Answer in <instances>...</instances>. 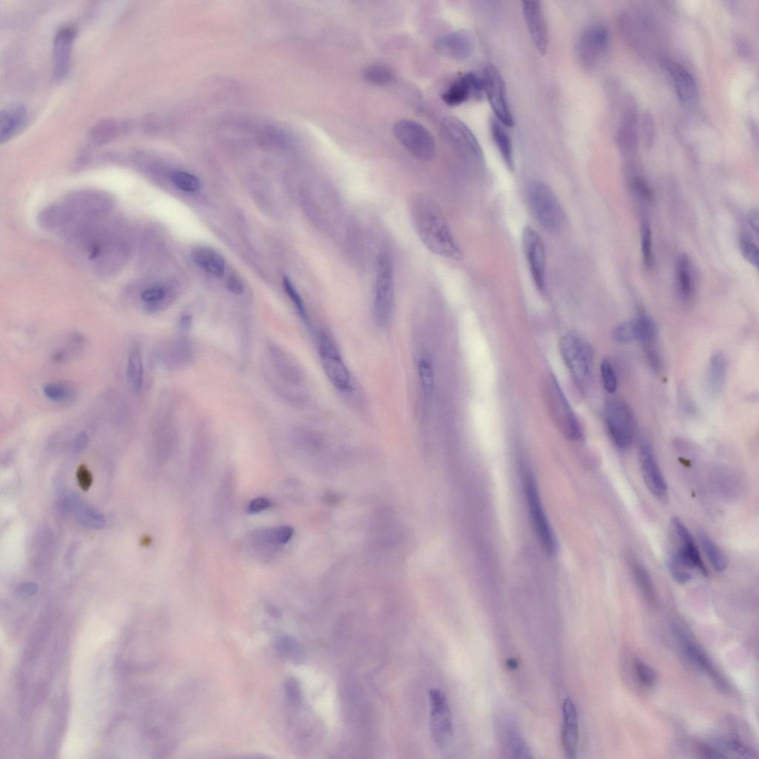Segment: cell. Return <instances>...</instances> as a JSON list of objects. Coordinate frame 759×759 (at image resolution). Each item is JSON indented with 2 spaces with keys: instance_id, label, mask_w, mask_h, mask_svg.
I'll return each mask as SVG.
<instances>
[{
  "instance_id": "cell-1",
  "label": "cell",
  "mask_w": 759,
  "mask_h": 759,
  "mask_svg": "<svg viewBox=\"0 0 759 759\" xmlns=\"http://www.w3.org/2000/svg\"><path fill=\"white\" fill-rule=\"evenodd\" d=\"M409 210L416 232L426 249L442 258H462V250L446 218L432 200L423 195H415L410 201Z\"/></svg>"
},
{
  "instance_id": "cell-2",
  "label": "cell",
  "mask_w": 759,
  "mask_h": 759,
  "mask_svg": "<svg viewBox=\"0 0 759 759\" xmlns=\"http://www.w3.org/2000/svg\"><path fill=\"white\" fill-rule=\"evenodd\" d=\"M542 387L547 410L559 430L568 439L581 440L582 426L554 375L548 373Z\"/></svg>"
},
{
  "instance_id": "cell-3",
  "label": "cell",
  "mask_w": 759,
  "mask_h": 759,
  "mask_svg": "<svg viewBox=\"0 0 759 759\" xmlns=\"http://www.w3.org/2000/svg\"><path fill=\"white\" fill-rule=\"evenodd\" d=\"M527 193L529 207L537 222L548 232L560 231L565 215L553 190L545 183L535 181L528 185Z\"/></svg>"
},
{
  "instance_id": "cell-4",
  "label": "cell",
  "mask_w": 759,
  "mask_h": 759,
  "mask_svg": "<svg viewBox=\"0 0 759 759\" xmlns=\"http://www.w3.org/2000/svg\"><path fill=\"white\" fill-rule=\"evenodd\" d=\"M559 352L569 372L581 387L591 380L594 351L590 343L576 332L564 335L559 343Z\"/></svg>"
},
{
  "instance_id": "cell-5",
  "label": "cell",
  "mask_w": 759,
  "mask_h": 759,
  "mask_svg": "<svg viewBox=\"0 0 759 759\" xmlns=\"http://www.w3.org/2000/svg\"><path fill=\"white\" fill-rule=\"evenodd\" d=\"M373 311L377 323L384 326L390 321L394 304V275L392 260L386 251L376 261Z\"/></svg>"
},
{
  "instance_id": "cell-6",
  "label": "cell",
  "mask_w": 759,
  "mask_h": 759,
  "mask_svg": "<svg viewBox=\"0 0 759 759\" xmlns=\"http://www.w3.org/2000/svg\"><path fill=\"white\" fill-rule=\"evenodd\" d=\"M524 489L528 510L533 527L547 554L553 556L558 549L557 537L549 525L542 503L539 489L532 474L527 473L524 477Z\"/></svg>"
},
{
  "instance_id": "cell-7",
  "label": "cell",
  "mask_w": 759,
  "mask_h": 759,
  "mask_svg": "<svg viewBox=\"0 0 759 759\" xmlns=\"http://www.w3.org/2000/svg\"><path fill=\"white\" fill-rule=\"evenodd\" d=\"M605 417L613 444L621 450L627 449L636 432L634 413L629 405L622 399H610L605 404Z\"/></svg>"
},
{
  "instance_id": "cell-8",
  "label": "cell",
  "mask_w": 759,
  "mask_h": 759,
  "mask_svg": "<svg viewBox=\"0 0 759 759\" xmlns=\"http://www.w3.org/2000/svg\"><path fill=\"white\" fill-rule=\"evenodd\" d=\"M393 133L402 147L416 159L423 162L433 160L435 153V140L421 124L402 120L394 124Z\"/></svg>"
},
{
  "instance_id": "cell-9",
  "label": "cell",
  "mask_w": 759,
  "mask_h": 759,
  "mask_svg": "<svg viewBox=\"0 0 759 759\" xmlns=\"http://www.w3.org/2000/svg\"><path fill=\"white\" fill-rule=\"evenodd\" d=\"M441 129L466 161L474 165L483 164L484 156L479 142L463 121L454 117L445 118L441 122Z\"/></svg>"
},
{
  "instance_id": "cell-10",
  "label": "cell",
  "mask_w": 759,
  "mask_h": 759,
  "mask_svg": "<svg viewBox=\"0 0 759 759\" xmlns=\"http://www.w3.org/2000/svg\"><path fill=\"white\" fill-rule=\"evenodd\" d=\"M484 94L491 106L497 120L507 127H513L514 118L508 99L506 85L498 69L487 65L481 76Z\"/></svg>"
},
{
  "instance_id": "cell-11",
  "label": "cell",
  "mask_w": 759,
  "mask_h": 759,
  "mask_svg": "<svg viewBox=\"0 0 759 759\" xmlns=\"http://www.w3.org/2000/svg\"><path fill=\"white\" fill-rule=\"evenodd\" d=\"M319 351L323 370L330 383L341 392L352 390V378L337 346L326 334L319 338Z\"/></svg>"
},
{
  "instance_id": "cell-12",
  "label": "cell",
  "mask_w": 759,
  "mask_h": 759,
  "mask_svg": "<svg viewBox=\"0 0 759 759\" xmlns=\"http://www.w3.org/2000/svg\"><path fill=\"white\" fill-rule=\"evenodd\" d=\"M430 729L433 738L440 748L450 745L453 736V724L451 710L446 695L440 690L433 689L430 692Z\"/></svg>"
},
{
  "instance_id": "cell-13",
  "label": "cell",
  "mask_w": 759,
  "mask_h": 759,
  "mask_svg": "<svg viewBox=\"0 0 759 759\" xmlns=\"http://www.w3.org/2000/svg\"><path fill=\"white\" fill-rule=\"evenodd\" d=\"M522 245L529 268L540 291L544 292L546 285V250L542 236L534 229L527 227L522 234Z\"/></svg>"
},
{
  "instance_id": "cell-14",
  "label": "cell",
  "mask_w": 759,
  "mask_h": 759,
  "mask_svg": "<svg viewBox=\"0 0 759 759\" xmlns=\"http://www.w3.org/2000/svg\"><path fill=\"white\" fill-rule=\"evenodd\" d=\"M638 455L641 476L648 490L657 500L667 501L668 484L652 447L648 443H644L639 447Z\"/></svg>"
},
{
  "instance_id": "cell-15",
  "label": "cell",
  "mask_w": 759,
  "mask_h": 759,
  "mask_svg": "<svg viewBox=\"0 0 759 759\" xmlns=\"http://www.w3.org/2000/svg\"><path fill=\"white\" fill-rule=\"evenodd\" d=\"M435 49L440 55L449 59L464 60L474 53L476 40L467 30L452 31L438 38Z\"/></svg>"
},
{
  "instance_id": "cell-16",
  "label": "cell",
  "mask_w": 759,
  "mask_h": 759,
  "mask_svg": "<svg viewBox=\"0 0 759 759\" xmlns=\"http://www.w3.org/2000/svg\"><path fill=\"white\" fill-rule=\"evenodd\" d=\"M484 94L481 77L467 73L457 78L442 94V100L449 106L460 105L470 99L479 100Z\"/></svg>"
},
{
  "instance_id": "cell-17",
  "label": "cell",
  "mask_w": 759,
  "mask_h": 759,
  "mask_svg": "<svg viewBox=\"0 0 759 759\" xmlns=\"http://www.w3.org/2000/svg\"><path fill=\"white\" fill-rule=\"evenodd\" d=\"M609 39V30L603 25H594L583 31L578 43V55L584 66L595 65L606 50Z\"/></svg>"
},
{
  "instance_id": "cell-18",
  "label": "cell",
  "mask_w": 759,
  "mask_h": 759,
  "mask_svg": "<svg viewBox=\"0 0 759 759\" xmlns=\"http://www.w3.org/2000/svg\"><path fill=\"white\" fill-rule=\"evenodd\" d=\"M522 10L536 50L541 55H545L548 49V28L541 3L524 1Z\"/></svg>"
},
{
  "instance_id": "cell-19",
  "label": "cell",
  "mask_w": 759,
  "mask_h": 759,
  "mask_svg": "<svg viewBox=\"0 0 759 759\" xmlns=\"http://www.w3.org/2000/svg\"><path fill=\"white\" fill-rule=\"evenodd\" d=\"M671 526L680 543L678 550L680 555L690 564L693 571L707 576V569L702 559L699 548L693 537L683 521L678 517L671 520Z\"/></svg>"
},
{
  "instance_id": "cell-20",
  "label": "cell",
  "mask_w": 759,
  "mask_h": 759,
  "mask_svg": "<svg viewBox=\"0 0 759 759\" xmlns=\"http://www.w3.org/2000/svg\"><path fill=\"white\" fill-rule=\"evenodd\" d=\"M76 31L72 26L59 29L53 43V59L56 76L65 78L69 72L72 52Z\"/></svg>"
},
{
  "instance_id": "cell-21",
  "label": "cell",
  "mask_w": 759,
  "mask_h": 759,
  "mask_svg": "<svg viewBox=\"0 0 759 759\" xmlns=\"http://www.w3.org/2000/svg\"><path fill=\"white\" fill-rule=\"evenodd\" d=\"M28 122V113L25 106L21 103L12 104L2 110L0 115V142H8L19 135Z\"/></svg>"
},
{
  "instance_id": "cell-22",
  "label": "cell",
  "mask_w": 759,
  "mask_h": 759,
  "mask_svg": "<svg viewBox=\"0 0 759 759\" xmlns=\"http://www.w3.org/2000/svg\"><path fill=\"white\" fill-rule=\"evenodd\" d=\"M564 725L562 744L569 758H576L578 744V721L577 710L571 699H566L563 704Z\"/></svg>"
},
{
  "instance_id": "cell-23",
  "label": "cell",
  "mask_w": 759,
  "mask_h": 759,
  "mask_svg": "<svg viewBox=\"0 0 759 759\" xmlns=\"http://www.w3.org/2000/svg\"><path fill=\"white\" fill-rule=\"evenodd\" d=\"M729 375V362L724 353L717 352L711 357L707 375V390L711 397L717 398L722 392Z\"/></svg>"
},
{
  "instance_id": "cell-24",
  "label": "cell",
  "mask_w": 759,
  "mask_h": 759,
  "mask_svg": "<svg viewBox=\"0 0 759 759\" xmlns=\"http://www.w3.org/2000/svg\"><path fill=\"white\" fill-rule=\"evenodd\" d=\"M65 508L73 513L80 524L85 527L101 530L105 527V520L103 515L94 510L76 496H69L64 501Z\"/></svg>"
},
{
  "instance_id": "cell-25",
  "label": "cell",
  "mask_w": 759,
  "mask_h": 759,
  "mask_svg": "<svg viewBox=\"0 0 759 759\" xmlns=\"http://www.w3.org/2000/svg\"><path fill=\"white\" fill-rule=\"evenodd\" d=\"M678 96L683 101L692 100L697 93V84L690 72L681 65L673 62L666 63Z\"/></svg>"
},
{
  "instance_id": "cell-26",
  "label": "cell",
  "mask_w": 759,
  "mask_h": 759,
  "mask_svg": "<svg viewBox=\"0 0 759 759\" xmlns=\"http://www.w3.org/2000/svg\"><path fill=\"white\" fill-rule=\"evenodd\" d=\"M685 653L689 657L690 660L697 666L700 669L704 671L707 675L717 684V687L720 689L725 690L727 689V685L718 672L713 662L711 661L709 658L701 650L700 647L695 644L686 640L685 642Z\"/></svg>"
},
{
  "instance_id": "cell-27",
  "label": "cell",
  "mask_w": 759,
  "mask_h": 759,
  "mask_svg": "<svg viewBox=\"0 0 759 759\" xmlns=\"http://www.w3.org/2000/svg\"><path fill=\"white\" fill-rule=\"evenodd\" d=\"M192 257L203 270L218 277L224 275L225 261L215 250L208 247H198L193 251Z\"/></svg>"
},
{
  "instance_id": "cell-28",
  "label": "cell",
  "mask_w": 759,
  "mask_h": 759,
  "mask_svg": "<svg viewBox=\"0 0 759 759\" xmlns=\"http://www.w3.org/2000/svg\"><path fill=\"white\" fill-rule=\"evenodd\" d=\"M503 126L497 120H492L490 123V131L503 162L513 171L515 169V161L512 139Z\"/></svg>"
},
{
  "instance_id": "cell-29",
  "label": "cell",
  "mask_w": 759,
  "mask_h": 759,
  "mask_svg": "<svg viewBox=\"0 0 759 759\" xmlns=\"http://www.w3.org/2000/svg\"><path fill=\"white\" fill-rule=\"evenodd\" d=\"M637 113L634 104L627 102L623 114L620 129L618 132V142L622 148H634L637 142Z\"/></svg>"
},
{
  "instance_id": "cell-30",
  "label": "cell",
  "mask_w": 759,
  "mask_h": 759,
  "mask_svg": "<svg viewBox=\"0 0 759 759\" xmlns=\"http://www.w3.org/2000/svg\"><path fill=\"white\" fill-rule=\"evenodd\" d=\"M126 376L130 385L135 392H139L144 384V368L142 363L141 348L139 343L134 344L129 353Z\"/></svg>"
},
{
  "instance_id": "cell-31",
  "label": "cell",
  "mask_w": 759,
  "mask_h": 759,
  "mask_svg": "<svg viewBox=\"0 0 759 759\" xmlns=\"http://www.w3.org/2000/svg\"><path fill=\"white\" fill-rule=\"evenodd\" d=\"M503 747L513 758H530V751L523 738L513 725H506L501 733Z\"/></svg>"
},
{
  "instance_id": "cell-32",
  "label": "cell",
  "mask_w": 759,
  "mask_h": 759,
  "mask_svg": "<svg viewBox=\"0 0 759 759\" xmlns=\"http://www.w3.org/2000/svg\"><path fill=\"white\" fill-rule=\"evenodd\" d=\"M630 566L632 574L634 576L641 594L648 603L655 606L657 604V597L651 576L648 573L644 566L637 560H632Z\"/></svg>"
},
{
  "instance_id": "cell-33",
  "label": "cell",
  "mask_w": 759,
  "mask_h": 759,
  "mask_svg": "<svg viewBox=\"0 0 759 759\" xmlns=\"http://www.w3.org/2000/svg\"><path fill=\"white\" fill-rule=\"evenodd\" d=\"M631 323L635 341H639L645 346H649L654 343L658 336V328L656 322L650 316L641 315L639 317L632 320Z\"/></svg>"
},
{
  "instance_id": "cell-34",
  "label": "cell",
  "mask_w": 759,
  "mask_h": 759,
  "mask_svg": "<svg viewBox=\"0 0 759 759\" xmlns=\"http://www.w3.org/2000/svg\"><path fill=\"white\" fill-rule=\"evenodd\" d=\"M274 366L278 375L289 383L296 384L298 381L296 367L293 360L280 348L272 346L270 349Z\"/></svg>"
},
{
  "instance_id": "cell-35",
  "label": "cell",
  "mask_w": 759,
  "mask_h": 759,
  "mask_svg": "<svg viewBox=\"0 0 759 759\" xmlns=\"http://www.w3.org/2000/svg\"><path fill=\"white\" fill-rule=\"evenodd\" d=\"M699 540L712 566L718 573H723L729 566V560L720 547L703 532L699 533Z\"/></svg>"
},
{
  "instance_id": "cell-36",
  "label": "cell",
  "mask_w": 759,
  "mask_h": 759,
  "mask_svg": "<svg viewBox=\"0 0 759 759\" xmlns=\"http://www.w3.org/2000/svg\"><path fill=\"white\" fill-rule=\"evenodd\" d=\"M677 287L682 299H689L693 292V282L691 272V263L687 255L679 257L677 263Z\"/></svg>"
},
{
  "instance_id": "cell-37",
  "label": "cell",
  "mask_w": 759,
  "mask_h": 759,
  "mask_svg": "<svg viewBox=\"0 0 759 759\" xmlns=\"http://www.w3.org/2000/svg\"><path fill=\"white\" fill-rule=\"evenodd\" d=\"M668 567L673 578L679 583H686L692 578L693 569L677 551L669 556Z\"/></svg>"
},
{
  "instance_id": "cell-38",
  "label": "cell",
  "mask_w": 759,
  "mask_h": 759,
  "mask_svg": "<svg viewBox=\"0 0 759 759\" xmlns=\"http://www.w3.org/2000/svg\"><path fill=\"white\" fill-rule=\"evenodd\" d=\"M418 375L423 392L426 397H431L435 387V374L432 361L426 357L421 358L418 363Z\"/></svg>"
},
{
  "instance_id": "cell-39",
  "label": "cell",
  "mask_w": 759,
  "mask_h": 759,
  "mask_svg": "<svg viewBox=\"0 0 759 759\" xmlns=\"http://www.w3.org/2000/svg\"><path fill=\"white\" fill-rule=\"evenodd\" d=\"M42 392L45 398L57 403L71 401L75 395L74 388L63 383L47 384L43 387Z\"/></svg>"
},
{
  "instance_id": "cell-40",
  "label": "cell",
  "mask_w": 759,
  "mask_h": 759,
  "mask_svg": "<svg viewBox=\"0 0 759 759\" xmlns=\"http://www.w3.org/2000/svg\"><path fill=\"white\" fill-rule=\"evenodd\" d=\"M365 80L374 85L387 86L394 80V72L388 67L381 65L371 66L363 73Z\"/></svg>"
},
{
  "instance_id": "cell-41",
  "label": "cell",
  "mask_w": 759,
  "mask_h": 759,
  "mask_svg": "<svg viewBox=\"0 0 759 759\" xmlns=\"http://www.w3.org/2000/svg\"><path fill=\"white\" fill-rule=\"evenodd\" d=\"M277 649L284 658L293 661H299L302 659L303 651L302 647L291 637L283 636L280 637L277 641Z\"/></svg>"
},
{
  "instance_id": "cell-42",
  "label": "cell",
  "mask_w": 759,
  "mask_h": 759,
  "mask_svg": "<svg viewBox=\"0 0 759 759\" xmlns=\"http://www.w3.org/2000/svg\"><path fill=\"white\" fill-rule=\"evenodd\" d=\"M171 181L178 188L187 193H195L201 188L200 180L185 171H175L171 175Z\"/></svg>"
},
{
  "instance_id": "cell-43",
  "label": "cell",
  "mask_w": 759,
  "mask_h": 759,
  "mask_svg": "<svg viewBox=\"0 0 759 759\" xmlns=\"http://www.w3.org/2000/svg\"><path fill=\"white\" fill-rule=\"evenodd\" d=\"M600 370L605 389L609 394H614L618 388V377L612 363L608 359H604L600 363Z\"/></svg>"
},
{
  "instance_id": "cell-44",
  "label": "cell",
  "mask_w": 759,
  "mask_h": 759,
  "mask_svg": "<svg viewBox=\"0 0 759 759\" xmlns=\"http://www.w3.org/2000/svg\"><path fill=\"white\" fill-rule=\"evenodd\" d=\"M641 251L645 266L651 268L654 263L652 232L650 224L646 219L644 221L642 225Z\"/></svg>"
},
{
  "instance_id": "cell-45",
  "label": "cell",
  "mask_w": 759,
  "mask_h": 759,
  "mask_svg": "<svg viewBox=\"0 0 759 759\" xmlns=\"http://www.w3.org/2000/svg\"><path fill=\"white\" fill-rule=\"evenodd\" d=\"M740 248L743 256L752 265L758 266V248L748 233L742 234L740 239Z\"/></svg>"
},
{
  "instance_id": "cell-46",
  "label": "cell",
  "mask_w": 759,
  "mask_h": 759,
  "mask_svg": "<svg viewBox=\"0 0 759 759\" xmlns=\"http://www.w3.org/2000/svg\"><path fill=\"white\" fill-rule=\"evenodd\" d=\"M636 672L639 681L647 687H652L656 682L655 671L641 661H637L635 664Z\"/></svg>"
},
{
  "instance_id": "cell-47",
  "label": "cell",
  "mask_w": 759,
  "mask_h": 759,
  "mask_svg": "<svg viewBox=\"0 0 759 759\" xmlns=\"http://www.w3.org/2000/svg\"><path fill=\"white\" fill-rule=\"evenodd\" d=\"M283 287L285 290H286L287 295L292 300V302L295 305V307L297 308L298 312L300 314V315L302 316L303 318L306 319L307 314L303 299L302 297H300L299 295L297 292L296 289L293 286V284L289 279V278L285 277L283 278Z\"/></svg>"
},
{
  "instance_id": "cell-48",
  "label": "cell",
  "mask_w": 759,
  "mask_h": 759,
  "mask_svg": "<svg viewBox=\"0 0 759 759\" xmlns=\"http://www.w3.org/2000/svg\"><path fill=\"white\" fill-rule=\"evenodd\" d=\"M166 297V291L161 287H154L145 290L140 295L142 302L154 305L162 302Z\"/></svg>"
},
{
  "instance_id": "cell-49",
  "label": "cell",
  "mask_w": 759,
  "mask_h": 759,
  "mask_svg": "<svg viewBox=\"0 0 759 759\" xmlns=\"http://www.w3.org/2000/svg\"><path fill=\"white\" fill-rule=\"evenodd\" d=\"M724 743L727 748L737 754L746 757L753 756V751L736 737L726 738Z\"/></svg>"
},
{
  "instance_id": "cell-50",
  "label": "cell",
  "mask_w": 759,
  "mask_h": 759,
  "mask_svg": "<svg viewBox=\"0 0 759 759\" xmlns=\"http://www.w3.org/2000/svg\"><path fill=\"white\" fill-rule=\"evenodd\" d=\"M285 690H286L287 699L291 703L294 704L299 703L300 699H302L300 698L302 697V694H300L298 684L295 679L290 678L287 680Z\"/></svg>"
},
{
  "instance_id": "cell-51",
  "label": "cell",
  "mask_w": 759,
  "mask_h": 759,
  "mask_svg": "<svg viewBox=\"0 0 759 759\" xmlns=\"http://www.w3.org/2000/svg\"><path fill=\"white\" fill-rule=\"evenodd\" d=\"M76 479L79 485L86 491L89 489L93 482L91 473L86 465L79 467L76 471Z\"/></svg>"
},
{
  "instance_id": "cell-52",
  "label": "cell",
  "mask_w": 759,
  "mask_h": 759,
  "mask_svg": "<svg viewBox=\"0 0 759 759\" xmlns=\"http://www.w3.org/2000/svg\"><path fill=\"white\" fill-rule=\"evenodd\" d=\"M271 502L263 498H258L252 500L248 506V513L250 514L260 513L271 507Z\"/></svg>"
},
{
  "instance_id": "cell-53",
  "label": "cell",
  "mask_w": 759,
  "mask_h": 759,
  "mask_svg": "<svg viewBox=\"0 0 759 759\" xmlns=\"http://www.w3.org/2000/svg\"><path fill=\"white\" fill-rule=\"evenodd\" d=\"M700 753L705 758H724L726 756L719 749L714 747H711L703 743H700L697 746Z\"/></svg>"
},
{
  "instance_id": "cell-54",
  "label": "cell",
  "mask_w": 759,
  "mask_h": 759,
  "mask_svg": "<svg viewBox=\"0 0 759 759\" xmlns=\"http://www.w3.org/2000/svg\"><path fill=\"white\" fill-rule=\"evenodd\" d=\"M89 443V436L86 432L79 433L73 441V450L79 453L85 450Z\"/></svg>"
},
{
  "instance_id": "cell-55",
  "label": "cell",
  "mask_w": 759,
  "mask_h": 759,
  "mask_svg": "<svg viewBox=\"0 0 759 759\" xmlns=\"http://www.w3.org/2000/svg\"><path fill=\"white\" fill-rule=\"evenodd\" d=\"M634 187L637 191L641 195L642 197L647 200H651L653 198V193L651 187L643 180L638 178L634 181Z\"/></svg>"
},
{
  "instance_id": "cell-56",
  "label": "cell",
  "mask_w": 759,
  "mask_h": 759,
  "mask_svg": "<svg viewBox=\"0 0 759 759\" xmlns=\"http://www.w3.org/2000/svg\"><path fill=\"white\" fill-rule=\"evenodd\" d=\"M38 586L35 583H23L19 588L20 593L23 596H33L38 592Z\"/></svg>"
},
{
  "instance_id": "cell-57",
  "label": "cell",
  "mask_w": 759,
  "mask_h": 759,
  "mask_svg": "<svg viewBox=\"0 0 759 759\" xmlns=\"http://www.w3.org/2000/svg\"><path fill=\"white\" fill-rule=\"evenodd\" d=\"M228 289L235 295H241L244 292V286L242 283L234 277L229 278L227 282Z\"/></svg>"
},
{
  "instance_id": "cell-58",
  "label": "cell",
  "mask_w": 759,
  "mask_h": 759,
  "mask_svg": "<svg viewBox=\"0 0 759 759\" xmlns=\"http://www.w3.org/2000/svg\"><path fill=\"white\" fill-rule=\"evenodd\" d=\"M644 132L646 139H652L654 137V125L651 118L649 115H645L644 118Z\"/></svg>"
},
{
  "instance_id": "cell-59",
  "label": "cell",
  "mask_w": 759,
  "mask_h": 759,
  "mask_svg": "<svg viewBox=\"0 0 759 759\" xmlns=\"http://www.w3.org/2000/svg\"><path fill=\"white\" fill-rule=\"evenodd\" d=\"M748 224L753 232L758 236L759 229L758 214L755 210H752L748 215Z\"/></svg>"
},
{
  "instance_id": "cell-60",
  "label": "cell",
  "mask_w": 759,
  "mask_h": 759,
  "mask_svg": "<svg viewBox=\"0 0 759 759\" xmlns=\"http://www.w3.org/2000/svg\"><path fill=\"white\" fill-rule=\"evenodd\" d=\"M181 327L183 329H187L188 327H190V326H191V319H190L188 316H183L181 321Z\"/></svg>"
},
{
  "instance_id": "cell-61",
  "label": "cell",
  "mask_w": 759,
  "mask_h": 759,
  "mask_svg": "<svg viewBox=\"0 0 759 759\" xmlns=\"http://www.w3.org/2000/svg\"><path fill=\"white\" fill-rule=\"evenodd\" d=\"M507 663L508 668L511 670H515L518 666V661L514 658L509 659Z\"/></svg>"
}]
</instances>
